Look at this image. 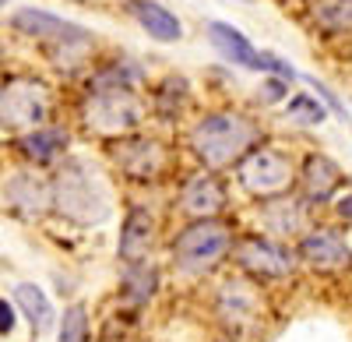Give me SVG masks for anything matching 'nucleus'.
Here are the masks:
<instances>
[{
	"label": "nucleus",
	"instance_id": "5701e85b",
	"mask_svg": "<svg viewBox=\"0 0 352 342\" xmlns=\"http://www.w3.org/2000/svg\"><path fill=\"white\" fill-rule=\"evenodd\" d=\"M285 117H289V120H300V124H320V120L328 117V109L320 106L314 96H307V92H303V96H292V99H289Z\"/></svg>",
	"mask_w": 352,
	"mask_h": 342
},
{
	"label": "nucleus",
	"instance_id": "4468645a",
	"mask_svg": "<svg viewBox=\"0 0 352 342\" xmlns=\"http://www.w3.org/2000/svg\"><path fill=\"white\" fill-rule=\"evenodd\" d=\"M300 258L307 265H314V268H349L352 265V250H349V244L338 233L314 230L300 244Z\"/></svg>",
	"mask_w": 352,
	"mask_h": 342
},
{
	"label": "nucleus",
	"instance_id": "20e7f679",
	"mask_svg": "<svg viewBox=\"0 0 352 342\" xmlns=\"http://www.w3.org/2000/svg\"><path fill=\"white\" fill-rule=\"evenodd\" d=\"M232 247V230L219 219H197L190 226H184L173 240V261L187 275H201L215 268Z\"/></svg>",
	"mask_w": 352,
	"mask_h": 342
},
{
	"label": "nucleus",
	"instance_id": "bb28decb",
	"mask_svg": "<svg viewBox=\"0 0 352 342\" xmlns=\"http://www.w3.org/2000/svg\"><path fill=\"white\" fill-rule=\"evenodd\" d=\"M310 85H314V89H317L320 96H324V99H328V106H331L335 113H342V117H345V109H342V103H338V96H335V92L328 89V85H320V81H314V78H310Z\"/></svg>",
	"mask_w": 352,
	"mask_h": 342
},
{
	"label": "nucleus",
	"instance_id": "6ab92c4d",
	"mask_svg": "<svg viewBox=\"0 0 352 342\" xmlns=\"http://www.w3.org/2000/svg\"><path fill=\"white\" fill-rule=\"evenodd\" d=\"M18 145L32 162H50L56 152L67 145V131L64 127H32Z\"/></svg>",
	"mask_w": 352,
	"mask_h": 342
},
{
	"label": "nucleus",
	"instance_id": "393cba45",
	"mask_svg": "<svg viewBox=\"0 0 352 342\" xmlns=\"http://www.w3.org/2000/svg\"><path fill=\"white\" fill-rule=\"evenodd\" d=\"M285 92H289L285 78H268V81L261 85V103H278Z\"/></svg>",
	"mask_w": 352,
	"mask_h": 342
},
{
	"label": "nucleus",
	"instance_id": "b1692460",
	"mask_svg": "<svg viewBox=\"0 0 352 342\" xmlns=\"http://www.w3.org/2000/svg\"><path fill=\"white\" fill-rule=\"evenodd\" d=\"M56 342H88V314L85 307H67L64 310V321H60V339Z\"/></svg>",
	"mask_w": 352,
	"mask_h": 342
},
{
	"label": "nucleus",
	"instance_id": "aec40b11",
	"mask_svg": "<svg viewBox=\"0 0 352 342\" xmlns=\"http://www.w3.org/2000/svg\"><path fill=\"white\" fill-rule=\"evenodd\" d=\"M155 282H159V272L148 265V261H131L127 265V275H124V293L134 300V303H144L152 293H155Z\"/></svg>",
	"mask_w": 352,
	"mask_h": 342
},
{
	"label": "nucleus",
	"instance_id": "f8f14e48",
	"mask_svg": "<svg viewBox=\"0 0 352 342\" xmlns=\"http://www.w3.org/2000/svg\"><path fill=\"white\" fill-rule=\"evenodd\" d=\"M155 233H159L155 215L148 209H131L124 215V226H120V258L127 265L148 258V250L155 244Z\"/></svg>",
	"mask_w": 352,
	"mask_h": 342
},
{
	"label": "nucleus",
	"instance_id": "a211bd4d",
	"mask_svg": "<svg viewBox=\"0 0 352 342\" xmlns=\"http://www.w3.org/2000/svg\"><path fill=\"white\" fill-rule=\"evenodd\" d=\"M338 184H342V169H338L328 156H310V159H307L303 187H307L310 202H328Z\"/></svg>",
	"mask_w": 352,
	"mask_h": 342
},
{
	"label": "nucleus",
	"instance_id": "0eeeda50",
	"mask_svg": "<svg viewBox=\"0 0 352 342\" xmlns=\"http://www.w3.org/2000/svg\"><path fill=\"white\" fill-rule=\"evenodd\" d=\"M113 159L134 180H159L173 156L159 138H124L113 145Z\"/></svg>",
	"mask_w": 352,
	"mask_h": 342
},
{
	"label": "nucleus",
	"instance_id": "f3484780",
	"mask_svg": "<svg viewBox=\"0 0 352 342\" xmlns=\"http://www.w3.org/2000/svg\"><path fill=\"white\" fill-rule=\"evenodd\" d=\"M208 39H212V46L226 56V61L257 71L261 53L247 43V36L240 32V28H232V25H226V21H208Z\"/></svg>",
	"mask_w": 352,
	"mask_h": 342
},
{
	"label": "nucleus",
	"instance_id": "6e6552de",
	"mask_svg": "<svg viewBox=\"0 0 352 342\" xmlns=\"http://www.w3.org/2000/svg\"><path fill=\"white\" fill-rule=\"evenodd\" d=\"M11 25L18 28L21 36H32V39L53 43V46H85L88 39H92L81 25L64 21V18H56V14H50V11H39V8H21V11L11 18Z\"/></svg>",
	"mask_w": 352,
	"mask_h": 342
},
{
	"label": "nucleus",
	"instance_id": "ddd939ff",
	"mask_svg": "<svg viewBox=\"0 0 352 342\" xmlns=\"http://www.w3.org/2000/svg\"><path fill=\"white\" fill-rule=\"evenodd\" d=\"M222 205H226V187L219 184L215 173H197V177H190L184 184L180 212H187L194 219H212Z\"/></svg>",
	"mask_w": 352,
	"mask_h": 342
},
{
	"label": "nucleus",
	"instance_id": "423d86ee",
	"mask_svg": "<svg viewBox=\"0 0 352 342\" xmlns=\"http://www.w3.org/2000/svg\"><path fill=\"white\" fill-rule=\"evenodd\" d=\"M240 184L254 197H275L292 187V159L278 149H250L240 159Z\"/></svg>",
	"mask_w": 352,
	"mask_h": 342
},
{
	"label": "nucleus",
	"instance_id": "9b49d317",
	"mask_svg": "<svg viewBox=\"0 0 352 342\" xmlns=\"http://www.w3.org/2000/svg\"><path fill=\"white\" fill-rule=\"evenodd\" d=\"M4 205L14 209L18 215H28V219H32V215H43V212L53 205V191L46 187L43 177L21 169V173L8 177V184H4Z\"/></svg>",
	"mask_w": 352,
	"mask_h": 342
},
{
	"label": "nucleus",
	"instance_id": "cd10ccee",
	"mask_svg": "<svg viewBox=\"0 0 352 342\" xmlns=\"http://www.w3.org/2000/svg\"><path fill=\"white\" fill-rule=\"evenodd\" d=\"M338 215L342 219H352V194H345L342 202H338Z\"/></svg>",
	"mask_w": 352,
	"mask_h": 342
},
{
	"label": "nucleus",
	"instance_id": "9d476101",
	"mask_svg": "<svg viewBox=\"0 0 352 342\" xmlns=\"http://www.w3.org/2000/svg\"><path fill=\"white\" fill-rule=\"evenodd\" d=\"M236 261L254 279H285L292 272V265H296V258L285 247H278L272 240H261V237H247L236 244Z\"/></svg>",
	"mask_w": 352,
	"mask_h": 342
},
{
	"label": "nucleus",
	"instance_id": "a878e982",
	"mask_svg": "<svg viewBox=\"0 0 352 342\" xmlns=\"http://www.w3.org/2000/svg\"><path fill=\"white\" fill-rule=\"evenodd\" d=\"M11 332H14V307L0 300V335H11Z\"/></svg>",
	"mask_w": 352,
	"mask_h": 342
},
{
	"label": "nucleus",
	"instance_id": "1a4fd4ad",
	"mask_svg": "<svg viewBox=\"0 0 352 342\" xmlns=\"http://www.w3.org/2000/svg\"><path fill=\"white\" fill-rule=\"evenodd\" d=\"M215 310H219V318L226 321V328L247 332V328H254L261 321L264 300H261V293L250 286V282L229 279V282H222V290L215 297Z\"/></svg>",
	"mask_w": 352,
	"mask_h": 342
},
{
	"label": "nucleus",
	"instance_id": "4be33fe9",
	"mask_svg": "<svg viewBox=\"0 0 352 342\" xmlns=\"http://www.w3.org/2000/svg\"><path fill=\"white\" fill-rule=\"evenodd\" d=\"M314 21L328 32H352V0H320L314 8Z\"/></svg>",
	"mask_w": 352,
	"mask_h": 342
},
{
	"label": "nucleus",
	"instance_id": "c85d7f7f",
	"mask_svg": "<svg viewBox=\"0 0 352 342\" xmlns=\"http://www.w3.org/2000/svg\"><path fill=\"white\" fill-rule=\"evenodd\" d=\"M0 4H4V0H0Z\"/></svg>",
	"mask_w": 352,
	"mask_h": 342
},
{
	"label": "nucleus",
	"instance_id": "412c9836",
	"mask_svg": "<svg viewBox=\"0 0 352 342\" xmlns=\"http://www.w3.org/2000/svg\"><path fill=\"white\" fill-rule=\"evenodd\" d=\"M14 300L18 307L25 310V318L32 321V328H46L50 325V300L39 286H32V282H21V286L14 290Z\"/></svg>",
	"mask_w": 352,
	"mask_h": 342
},
{
	"label": "nucleus",
	"instance_id": "2eb2a0df",
	"mask_svg": "<svg viewBox=\"0 0 352 342\" xmlns=\"http://www.w3.org/2000/svg\"><path fill=\"white\" fill-rule=\"evenodd\" d=\"M261 222H264V230L275 233V237H300L303 226H307V212L296 197L275 194V197H264Z\"/></svg>",
	"mask_w": 352,
	"mask_h": 342
},
{
	"label": "nucleus",
	"instance_id": "dca6fc26",
	"mask_svg": "<svg viewBox=\"0 0 352 342\" xmlns=\"http://www.w3.org/2000/svg\"><path fill=\"white\" fill-rule=\"evenodd\" d=\"M131 14L138 18V25L144 28V32H148L152 39H159V43H176V39L184 36L180 18H176L169 8L155 4V0H134Z\"/></svg>",
	"mask_w": 352,
	"mask_h": 342
},
{
	"label": "nucleus",
	"instance_id": "39448f33",
	"mask_svg": "<svg viewBox=\"0 0 352 342\" xmlns=\"http://www.w3.org/2000/svg\"><path fill=\"white\" fill-rule=\"evenodd\" d=\"M53 109L50 85L39 78H8L0 81V127L32 131L43 127Z\"/></svg>",
	"mask_w": 352,
	"mask_h": 342
},
{
	"label": "nucleus",
	"instance_id": "7ed1b4c3",
	"mask_svg": "<svg viewBox=\"0 0 352 342\" xmlns=\"http://www.w3.org/2000/svg\"><path fill=\"white\" fill-rule=\"evenodd\" d=\"M81 120L99 138H124L144 120V106L131 85H96L81 106Z\"/></svg>",
	"mask_w": 352,
	"mask_h": 342
},
{
	"label": "nucleus",
	"instance_id": "f03ea898",
	"mask_svg": "<svg viewBox=\"0 0 352 342\" xmlns=\"http://www.w3.org/2000/svg\"><path fill=\"white\" fill-rule=\"evenodd\" d=\"M50 191H53V205L78 226H99L113 212L102 177L81 159H67Z\"/></svg>",
	"mask_w": 352,
	"mask_h": 342
},
{
	"label": "nucleus",
	"instance_id": "f257e3e1",
	"mask_svg": "<svg viewBox=\"0 0 352 342\" xmlns=\"http://www.w3.org/2000/svg\"><path fill=\"white\" fill-rule=\"evenodd\" d=\"M257 141H261V127L250 117L232 113V109L208 113V117H201L190 127V149L208 169H222V166L240 162Z\"/></svg>",
	"mask_w": 352,
	"mask_h": 342
}]
</instances>
